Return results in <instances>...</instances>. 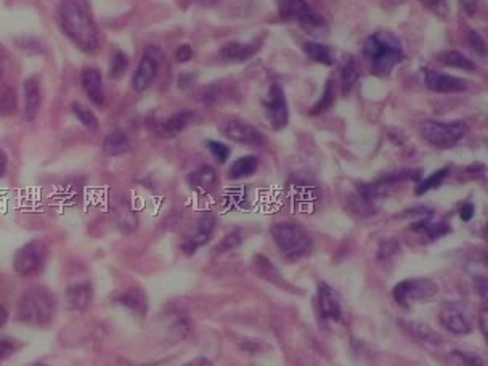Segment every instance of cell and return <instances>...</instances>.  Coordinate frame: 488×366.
<instances>
[{
  "label": "cell",
  "mask_w": 488,
  "mask_h": 366,
  "mask_svg": "<svg viewBox=\"0 0 488 366\" xmlns=\"http://www.w3.org/2000/svg\"><path fill=\"white\" fill-rule=\"evenodd\" d=\"M24 93V118L26 121H34L42 105L41 82L36 76H31L23 83Z\"/></svg>",
  "instance_id": "19"
},
{
  "label": "cell",
  "mask_w": 488,
  "mask_h": 366,
  "mask_svg": "<svg viewBox=\"0 0 488 366\" xmlns=\"http://www.w3.org/2000/svg\"><path fill=\"white\" fill-rule=\"evenodd\" d=\"M6 167H9V156H6L5 150H0V178L5 176Z\"/></svg>",
  "instance_id": "49"
},
{
  "label": "cell",
  "mask_w": 488,
  "mask_h": 366,
  "mask_svg": "<svg viewBox=\"0 0 488 366\" xmlns=\"http://www.w3.org/2000/svg\"><path fill=\"white\" fill-rule=\"evenodd\" d=\"M299 26L310 36H326L327 34V23L323 16H320L310 10L307 15L299 19Z\"/></svg>",
  "instance_id": "28"
},
{
  "label": "cell",
  "mask_w": 488,
  "mask_h": 366,
  "mask_svg": "<svg viewBox=\"0 0 488 366\" xmlns=\"http://www.w3.org/2000/svg\"><path fill=\"white\" fill-rule=\"evenodd\" d=\"M363 56L370 61L372 73L385 76L394 69L395 64L403 61L405 50L395 34L390 31H379L365 41Z\"/></svg>",
  "instance_id": "2"
},
{
  "label": "cell",
  "mask_w": 488,
  "mask_h": 366,
  "mask_svg": "<svg viewBox=\"0 0 488 366\" xmlns=\"http://www.w3.org/2000/svg\"><path fill=\"white\" fill-rule=\"evenodd\" d=\"M73 113H74L76 118L79 119L81 124L83 127L90 128V131H96V128L100 127L98 118H96V116L92 111H90L88 108L81 105V103H77V101L73 103Z\"/></svg>",
  "instance_id": "34"
},
{
  "label": "cell",
  "mask_w": 488,
  "mask_h": 366,
  "mask_svg": "<svg viewBox=\"0 0 488 366\" xmlns=\"http://www.w3.org/2000/svg\"><path fill=\"white\" fill-rule=\"evenodd\" d=\"M227 98L228 96L222 87H209L203 93V100L205 105H222V103L227 101Z\"/></svg>",
  "instance_id": "40"
},
{
  "label": "cell",
  "mask_w": 488,
  "mask_h": 366,
  "mask_svg": "<svg viewBox=\"0 0 488 366\" xmlns=\"http://www.w3.org/2000/svg\"><path fill=\"white\" fill-rule=\"evenodd\" d=\"M420 2L426 6L427 10H430L437 16L445 18L449 13V4L448 0H420Z\"/></svg>",
  "instance_id": "41"
},
{
  "label": "cell",
  "mask_w": 488,
  "mask_h": 366,
  "mask_svg": "<svg viewBox=\"0 0 488 366\" xmlns=\"http://www.w3.org/2000/svg\"><path fill=\"white\" fill-rule=\"evenodd\" d=\"M426 87L437 93H462L467 90V82L461 77L437 73L432 69H422Z\"/></svg>",
  "instance_id": "12"
},
{
  "label": "cell",
  "mask_w": 488,
  "mask_h": 366,
  "mask_svg": "<svg viewBox=\"0 0 488 366\" xmlns=\"http://www.w3.org/2000/svg\"><path fill=\"white\" fill-rule=\"evenodd\" d=\"M398 243L395 240H385L381 243V246H379L377 250V255H379V260H387L389 257L394 255L397 250H398Z\"/></svg>",
  "instance_id": "43"
},
{
  "label": "cell",
  "mask_w": 488,
  "mask_h": 366,
  "mask_svg": "<svg viewBox=\"0 0 488 366\" xmlns=\"http://www.w3.org/2000/svg\"><path fill=\"white\" fill-rule=\"evenodd\" d=\"M448 360L454 366H485L484 358L477 355V353L458 349L448 352Z\"/></svg>",
  "instance_id": "31"
},
{
  "label": "cell",
  "mask_w": 488,
  "mask_h": 366,
  "mask_svg": "<svg viewBox=\"0 0 488 366\" xmlns=\"http://www.w3.org/2000/svg\"><path fill=\"white\" fill-rule=\"evenodd\" d=\"M439 318L442 326L452 334H456V336L472 331L471 317H469L466 308L458 302H443Z\"/></svg>",
  "instance_id": "11"
},
{
  "label": "cell",
  "mask_w": 488,
  "mask_h": 366,
  "mask_svg": "<svg viewBox=\"0 0 488 366\" xmlns=\"http://www.w3.org/2000/svg\"><path fill=\"white\" fill-rule=\"evenodd\" d=\"M276 248L288 259H299L304 257L312 249V238L308 231L299 223L280 222L275 223L270 230Z\"/></svg>",
  "instance_id": "4"
},
{
  "label": "cell",
  "mask_w": 488,
  "mask_h": 366,
  "mask_svg": "<svg viewBox=\"0 0 488 366\" xmlns=\"http://www.w3.org/2000/svg\"><path fill=\"white\" fill-rule=\"evenodd\" d=\"M81 82H82V88H83V92H86L87 98L92 101L95 106H100V108L105 106L106 96H105V90H103V79H101L100 71L95 68L83 69L81 76Z\"/></svg>",
  "instance_id": "16"
},
{
  "label": "cell",
  "mask_w": 488,
  "mask_h": 366,
  "mask_svg": "<svg viewBox=\"0 0 488 366\" xmlns=\"http://www.w3.org/2000/svg\"><path fill=\"white\" fill-rule=\"evenodd\" d=\"M437 60L449 68H456L462 71L477 69V64H475L471 58L466 56L464 54H461V51L458 50H443L439 55H437Z\"/></svg>",
  "instance_id": "22"
},
{
  "label": "cell",
  "mask_w": 488,
  "mask_h": 366,
  "mask_svg": "<svg viewBox=\"0 0 488 366\" xmlns=\"http://www.w3.org/2000/svg\"><path fill=\"white\" fill-rule=\"evenodd\" d=\"M18 349V340L9 337V336H4L0 337V362L5 358H9L11 353H15Z\"/></svg>",
  "instance_id": "42"
},
{
  "label": "cell",
  "mask_w": 488,
  "mask_h": 366,
  "mask_svg": "<svg viewBox=\"0 0 488 366\" xmlns=\"http://www.w3.org/2000/svg\"><path fill=\"white\" fill-rule=\"evenodd\" d=\"M415 231H420V233L426 235L430 241L439 240L443 235H447L449 231V227L445 223H430L429 220H420L413 225Z\"/></svg>",
  "instance_id": "33"
},
{
  "label": "cell",
  "mask_w": 488,
  "mask_h": 366,
  "mask_svg": "<svg viewBox=\"0 0 488 366\" xmlns=\"http://www.w3.org/2000/svg\"><path fill=\"white\" fill-rule=\"evenodd\" d=\"M318 305H320V315L323 320L337 321L340 318V315H342L339 295L330 285H327V283H320Z\"/></svg>",
  "instance_id": "15"
},
{
  "label": "cell",
  "mask_w": 488,
  "mask_h": 366,
  "mask_svg": "<svg viewBox=\"0 0 488 366\" xmlns=\"http://www.w3.org/2000/svg\"><path fill=\"white\" fill-rule=\"evenodd\" d=\"M215 225H217V218L214 214H210V212H204L203 215H199L195 225H193L188 233H186L183 238V241H182L183 253L188 255L195 254L196 249L204 246V244L210 240L212 235H214Z\"/></svg>",
  "instance_id": "10"
},
{
  "label": "cell",
  "mask_w": 488,
  "mask_h": 366,
  "mask_svg": "<svg viewBox=\"0 0 488 366\" xmlns=\"http://www.w3.org/2000/svg\"><path fill=\"white\" fill-rule=\"evenodd\" d=\"M265 106V114L275 131H281L285 128L289 122V108L286 101V93L281 83L273 82L268 88V96L263 101Z\"/></svg>",
  "instance_id": "9"
},
{
  "label": "cell",
  "mask_w": 488,
  "mask_h": 366,
  "mask_svg": "<svg viewBox=\"0 0 488 366\" xmlns=\"http://www.w3.org/2000/svg\"><path fill=\"white\" fill-rule=\"evenodd\" d=\"M259 45L257 44H244V42H227L220 49V58L225 63L231 64H240L253 58Z\"/></svg>",
  "instance_id": "20"
},
{
  "label": "cell",
  "mask_w": 488,
  "mask_h": 366,
  "mask_svg": "<svg viewBox=\"0 0 488 366\" xmlns=\"http://www.w3.org/2000/svg\"><path fill=\"white\" fill-rule=\"evenodd\" d=\"M56 21L79 50L90 54L98 47V31L81 0H61L56 9Z\"/></svg>",
  "instance_id": "1"
},
{
  "label": "cell",
  "mask_w": 488,
  "mask_h": 366,
  "mask_svg": "<svg viewBox=\"0 0 488 366\" xmlns=\"http://www.w3.org/2000/svg\"><path fill=\"white\" fill-rule=\"evenodd\" d=\"M128 68V56L122 50H116L111 64H109V76L111 79H121Z\"/></svg>",
  "instance_id": "36"
},
{
  "label": "cell",
  "mask_w": 488,
  "mask_h": 366,
  "mask_svg": "<svg viewBox=\"0 0 488 366\" xmlns=\"http://www.w3.org/2000/svg\"><path fill=\"white\" fill-rule=\"evenodd\" d=\"M448 173H449L448 167H443V169H439V171H435L434 173H430L429 177H426L424 180H421L420 183H417L416 190H415L416 195L421 196V195H424V193H427L430 190L439 188V186L443 183V180L448 177Z\"/></svg>",
  "instance_id": "32"
},
{
  "label": "cell",
  "mask_w": 488,
  "mask_h": 366,
  "mask_svg": "<svg viewBox=\"0 0 488 366\" xmlns=\"http://www.w3.org/2000/svg\"><path fill=\"white\" fill-rule=\"evenodd\" d=\"M208 148L212 156L215 158L217 163L225 164L230 158V148L222 143V141H217V140H209L208 141Z\"/></svg>",
  "instance_id": "39"
},
{
  "label": "cell",
  "mask_w": 488,
  "mask_h": 366,
  "mask_svg": "<svg viewBox=\"0 0 488 366\" xmlns=\"http://www.w3.org/2000/svg\"><path fill=\"white\" fill-rule=\"evenodd\" d=\"M16 111V93L10 83L0 79V116H11Z\"/></svg>",
  "instance_id": "30"
},
{
  "label": "cell",
  "mask_w": 488,
  "mask_h": 366,
  "mask_svg": "<svg viewBox=\"0 0 488 366\" xmlns=\"http://www.w3.org/2000/svg\"><path fill=\"white\" fill-rule=\"evenodd\" d=\"M469 126L464 121H424L421 124V135L429 145L439 150H449L454 148L466 137Z\"/></svg>",
  "instance_id": "5"
},
{
  "label": "cell",
  "mask_w": 488,
  "mask_h": 366,
  "mask_svg": "<svg viewBox=\"0 0 488 366\" xmlns=\"http://www.w3.org/2000/svg\"><path fill=\"white\" fill-rule=\"evenodd\" d=\"M467 45L471 47L475 55H479L480 58H487V44L485 39L482 37L480 32L477 31H469L467 32Z\"/></svg>",
  "instance_id": "38"
},
{
  "label": "cell",
  "mask_w": 488,
  "mask_h": 366,
  "mask_svg": "<svg viewBox=\"0 0 488 366\" xmlns=\"http://www.w3.org/2000/svg\"><path fill=\"white\" fill-rule=\"evenodd\" d=\"M47 244L42 240H31L16 250L15 259H13V268L19 276L29 278V276L42 272L45 262H47Z\"/></svg>",
  "instance_id": "6"
},
{
  "label": "cell",
  "mask_w": 488,
  "mask_h": 366,
  "mask_svg": "<svg viewBox=\"0 0 488 366\" xmlns=\"http://www.w3.org/2000/svg\"><path fill=\"white\" fill-rule=\"evenodd\" d=\"M193 58V47L188 44H182L176 51V60L178 63H188Z\"/></svg>",
  "instance_id": "45"
},
{
  "label": "cell",
  "mask_w": 488,
  "mask_h": 366,
  "mask_svg": "<svg viewBox=\"0 0 488 366\" xmlns=\"http://www.w3.org/2000/svg\"><path fill=\"white\" fill-rule=\"evenodd\" d=\"M257 169H259V159L249 154V156L238 158L235 163L230 166L228 177L231 180H241L254 176Z\"/></svg>",
  "instance_id": "25"
},
{
  "label": "cell",
  "mask_w": 488,
  "mask_h": 366,
  "mask_svg": "<svg viewBox=\"0 0 488 366\" xmlns=\"http://www.w3.org/2000/svg\"><path fill=\"white\" fill-rule=\"evenodd\" d=\"M185 366H212V363L209 362L208 358H196V360H193V362L190 363H186Z\"/></svg>",
  "instance_id": "50"
},
{
  "label": "cell",
  "mask_w": 488,
  "mask_h": 366,
  "mask_svg": "<svg viewBox=\"0 0 488 366\" xmlns=\"http://www.w3.org/2000/svg\"><path fill=\"white\" fill-rule=\"evenodd\" d=\"M334 98H336V93H334V82L330 79L325 83L323 96H321V98L315 103V106L310 109V116H317L325 113L326 109H330L332 106Z\"/></svg>",
  "instance_id": "35"
},
{
  "label": "cell",
  "mask_w": 488,
  "mask_h": 366,
  "mask_svg": "<svg viewBox=\"0 0 488 366\" xmlns=\"http://www.w3.org/2000/svg\"><path fill=\"white\" fill-rule=\"evenodd\" d=\"M459 4L462 6V10L467 16L474 18L475 15H479L480 11V0H459Z\"/></svg>",
  "instance_id": "44"
},
{
  "label": "cell",
  "mask_w": 488,
  "mask_h": 366,
  "mask_svg": "<svg viewBox=\"0 0 488 366\" xmlns=\"http://www.w3.org/2000/svg\"><path fill=\"white\" fill-rule=\"evenodd\" d=\"M475 288H477L480 298L487 300V280H485V276H480V280L475 281Z\"/></svg>",
  "instance_id": "48"
},
{
  "label": "cell",
  "mask_w": 488,
  "mask_h": 366,
  "mask_svg": "<svg viewBox=\"0 0 488 366\" xmlns=\"http://www.w3.org/2000/svg\"><path fill=\"white\" fill-rule=\"evenodd\" d=\"M118 302L121 305L128 308V310H132L138 315H145L148 310L146 295L138 288H132V289H128V291L122 293L118 298Z\"/></svg>",
  "instance_id": "23"
},
{
  "label": "cell",
  "mask_w": 488,
  "mask_h": 366,
  "mask_svg": "<svg viewBox=\"0 0 488 366\" xmlns=\"http://www.w3.org/2000/svg\"><path fill=\"white\" fill-rule=\"evenodd\" d=\"M403 326H405V330H407L410 334H413L416 339L422 340V342L434 344V345H439L440 344V336L437 332H434L432 330H430L427 325L416 323V321H403Z\"/></svg>",
  "instance_id": "29"
},
{
  "label": "cell",
  "mask_w": 488,
  "mask_h": 366,
  "mask_svg": "<svg viewBox=\"0 0 488 366\" xmlns=\"http://www.w3.org/2000/svg\"><path fill=\"white\" fill-rule=\"evenodd\" d=\"M188 185L191 190H195L196 193H201V195H205V193H212L217 188L218 176L214 167L203 164L190 173Z\"/></svg>",
  "instance_id": "18"
},
{
  "label": "cell",
  "mask_w": 488,
  "mask_h": 366,
  "mask_svg": "<svg viewBox=\"0 0 488 366\" xmlns=\"http://www.w3.org/2000/svg\"><path fill=\"white\" fill-rule=\"evenodd\" d=\"M131 138L121 131L108 133L101 143V151L103 154H106V156H121V154L131 151Z\"/></svg>",
  "instance_id": "21"
},
{
  "label": "cell",
  "mask_w": 488,
  "mask_h": 366,
  "mask_svg": "<svg viewBox=\"0 0 488 366\" xmlns=\"http://www.w3.org/2000/svg\"><path fill=\"white\" fill-rule=\"evenodd\" d=\"M31 366H47V365H44V363H34V365H31Z\"/></svg>",
  "instance_id": "52"
},
{
  "label": "cell",
  "mask_w": 488,
  "mask_h": 366,
  "mask_svg": "<svg viewBox=\"0 0 488 366\" xmlns=\"http://www.w3.org/2000/svg\"><path fill=\"white\" fill-rule=\"evenodd\" d=\"M310 5L307 0H280V15L286 21H299L310 11Z\"/></svg>",
  "instance_id": "26"
},
{
  "label": "cell",
  "mask_w": 488,
  "mask_h": 366,
  "mask_svg": "<svg viewBox=\"0 0 488 366\" xmlns=\"http://www.w3.org/2000/svg\"><path fill=\"white\" fill-rule=\"evenodd\" d=\"M302 49H304V54L313 61L326 64V66H331V64H334L332 50H331V47H327V45H325V44L308 41L304 44V47Z\"/></svg>",
  "instance_id": "27"
},
{
  "label": "cell",
  "mask_w": 488,
  "mask_h": 366,
  "mask_svg": "<svg viewBox=\"0 0 488 366\" xmlns=\"http://www.w3.org/2000/svg\"><path fill=\"white\" fill-rule=\"evenodd\" d=\"M225 135H227L230 140L236 141V143L253 148L265 146L267 143L265 135L243 121H230L228 124L225 126Z\"/></svg>",
  "instance_id": "13"
},
{
  "label": "cell",
  "mask_w": 488,
  "mask_h": 366,
  "mask_svg": "<svg viewBox=\"0 0 488 366\" xmlns=\"http://www.w3.org/2000/svg\"><path fill=\"white\" fill-rule=\"evenodd\" d=\"M56 313V298L47 288H31L18 304V320L31 326H47Z\"/></svg>",
  "instance_id": "3"
},
{
  "label": "cell",
  "mask_w": 488,
  "mask_h": 366,
  "mask_svg": "<svg viewBox=\"0 0 488 366\" xmlns=\"http://www.w3.org/2000/svg\"><path fill=\"white\" fill-rule=\"evenodd\" d=\"M241 243H243V235H241V231H240V230H235V231H231V233H228L227 236H225L223 240L217 244L214 250H215L217 254L228 253V250L236 249L238 246H240Z\"/></svg>",
  "instance_id": "37"
},
{
  "label": "cell",
  "mask_w": 488,
  "mask_h": 366,
  "mask_svg": "<svg viewBox=\"0 0 488 366\" xmlns=\"http://www.w3.org/2000/svg\"><path fill=\"white\" fill-rule=\"evenodd\" d=\"M437 293H439V286L429 278L403 280L392 289L395 302L402 307H410L413 302L432 299Z\"/></svg>",
  "instance_id": "8"
},
{
  "label": "cell",
  "mask_w": 488,
  "mask_h": 366,
  "mask_svg": "<svg viewBox=\"0 0 488 366\" xmlns=\"http://www.w3.org/2000/svg\"><path fill=\"white\" fill-rule=\"evenodd\" d=\"M93 298V288L88 281L77 283V285L69 286L64 293V305L68 310L82 312L90 305Z\"/></svg>",
  "instance_id": "17"
},
{
  "label": "cell",
  "mask_w": 488,
  "mask_h": 366,
  "mask_svg": "<svg viewBox=\"0 0 488 366\" xmlns=\"http://www.w3.org/2000/svg\"><path fill=\"white\" fill-rule=\"evenodd\" d=\"M479 326H480L482 334H484V336L487 337V332H488V312H487V308H484V310H482L479 315Z\"/></svg>",
  "instance_id": "47"
},
{
  "label": "cell",
  "mask_w": 488,
  "mask_h": 366,
  "mask_svg": "<svg viewBox=\"0 0 488 366\" xmlns=\"http://www.w3.org/2000/svg\"><path fill=\"white\" fill-rule=\"evenodd\" d=\"M9 315H10L9 310H6L5 307L0 305V327L5 326L6 321H9Z\"/></svg>",
  "instance_id": "51"
},
{
  "label": "cell",
  "mask_w": 488,
  "mask_h": 366,
  "mask_svg": "<svg viewBox=\"0 0 488 366\" xmlns=\"http://www.w3.org/2000/svg\"><path fill=\"white\" fill-rule=\"evenodd\" d=\"M360 64L353 56H344L342 66H340V82H342V93L347 95L350 92V88L355 86L357 81L360 79Z\"/></svg>",
  "instance_id": "24"
},
{
  "label": "cell",
  "mask_w": 488,
  "mask_h": 366,
  "mask_svg": "<svg viewBox=\"0 0 488 366\" xmlns=\"http://www.w3.org/2000/svg\"><path fill=\"white\" fill-rule=\"evenodd\" d=\"M163 49L159 45H146L143 56L138 63L137 69H135L132 77V87L135 92H145V90L153 86V82L156 81L161 64H163Z\"/></svg>",
  "instance_id": "7"
},
{
  "label": "cell",
  "mask_w": 488,
  "mask_h": 366,
  "mask_svg": "<svg viewBox=\"0 0 488 366\" xmlns=\"http://www.w3.org/2000/svg\"><path fill=\"white\" fill-rule=\"evenodd\" d=\"M195 119V113L180 111L169 116V118L154 122V132L163 138H173L182 133L186 127Z\"/></svg>",
  "instance_id": "14"
},
{
  "label": "cell",
  "mask_w": 488,
  "mask_h": 366,
  "mask_svg": "<svg viewBox=\"0 0 488 366\" xmlns=\"http://www.w3.org/2000/svg\"><path fill=\"white\" fill-rule=\"evenodd\" d=\"M474 214H475V208H474L472 203L462 204V208L459 209V217H461L462 222L471 220V218L474 217Z\"/></svg>",
  "instance_id": "46"
}]
</instances>
